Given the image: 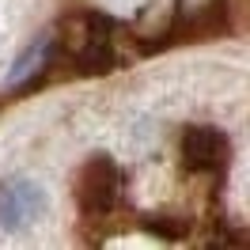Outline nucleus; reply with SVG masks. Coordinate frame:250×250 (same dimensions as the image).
Here are the masks:
<instances>
[{
	"label": "nucleus",
	"mask_w": 250,
	"mask_h": 250,
	"mask_svg": "<svg viewBox=\"0 0 250 250\" xmlns=\"http://www.w3.org/2000/svg\"><path fill=\"white\" fill-rule=\"evenodd\" d=\"M46 189L27 174H12L0 182V231H23L46 212Z\"/></svg>",
	"instance_id": "obj_3"
},
{
	"label": "nucleus",
	"mask_w": 250,
	"mask_h": 250,
	"mask_svg": "<svg viewBox=\"0 0 250 250\" xmlns=\"http://www.w3.org/2000/svg\"><path fill=\"white\" fill-rule=\"evenodd\" d=\"M76 205L83 216H110L125 193V174L110 156H91L80 167L76 182H72Z\"/></svg>",
	"instance_id": "obj_1"
},
{
	"label": "nucleus",
	"mask_w": 250,
	"mask_h": 250,
	"mask_svg": "<svg viewBox=\"0 0 250 250\" xmlns=\"http://www.w3.org/2000/svg\"><path fill=\"white\" fill-rule=\"evenodd\" d=\"M53 53H57V34H53V31L38 34L31 46L12 61V68H8V87H23V83L42 80V72L53 64Z\"/></svg>",
	"instance_id": "obj_5"
},
{
	"label": "nucleus",
	"mask_w": 250,
	"mask_h": 250,
	"mask_svg": "<svg viewBox=\"0 0 250 250\" xmlns=\"http://www.w3.org/2000/svg\"><path fill=\"white\" fill-rule=\"evenodd\" d=\"M110 23L103 16H95V12H72V16L64 19V53L72 57L76 68L83 72H103L110 68Z\"/></svg>",
	"instance_id": "obj_2"
},
{
	"label": "nucleus",
	"mask_w": 250,
	"mask_h": 250,
	"mask_svg": "<svg viewBox=\"0 0 250 250\" xmlns=\"http://www.w3.org/2000/svg\"><path fill=\"white\" fill-rule=\"evenodd\" d=\"M220 16H224V31L231 34H247V12H250V0H220Z\"/></svg>",
	"instance_id": "obj_6"
},
{
	"label": "nucleus",
	"mask_w": 250,
	"mask_h": 250,
	"mask_svg": "<svg viewBox=\"0 0 250 250\" xmlns=\"http://www.w3.org/2000/svg\"><path fill=\"white\" fill-rule=\"evenodd\" d=\"M228 156H231V141L216 125H189L182 133V163L189 171L220 174L228 167Z\"/></svg>",
	"instance_id": "obj_4"
}]
</instances>
